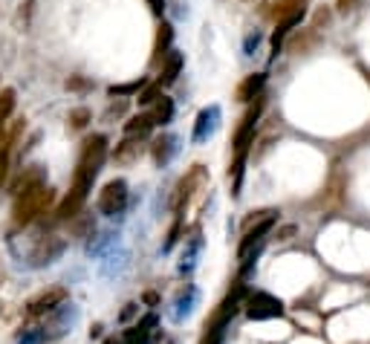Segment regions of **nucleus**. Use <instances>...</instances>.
Instances as JSON below:
<instances>
[{"mask_svg":"<svg viewBox=\"0 0 370 344\" xmlns=\"http://www.w3.org/2000/svg\"><path fill=\"white\" fill-rule=\"evenodd\" d=\"M75 324H78V307H75V304H61L56 313L46 316V324H43L46 341H53V338H61V335L73 333Z\"/></svg>","mask_w":370,"mask_h":344,"instance_id":"9","label":"nucleus"},{"mask_svg":"<svg viewBox=\"0 0 370 344\" xmlns=\"http://www.w3.org/2000/svg\"><path fill=\"white\" fill-rule=\"evenodd\" d=\"M162 99V87L159 84H145L142 93H139V104H157Z\"/></svg>","mask_w":370,"mask_h":344,"instance_id":"28","label":"nucleus"},{"mask_svg":"<svg viewBox=\"0 0 370 344\" xmlns=\"http://www.w3.org/2000/svg\"><path fill=\"white\" fill-rule=\"evenodd\" d=\"M321 44V35H318V29H301L298 35H292L290 38V53H295V55H304V53H310V50H315Z\"/></svg>","mask_w":370,"mask_h":344,"instance_id":"19","label":"nucleus"},{"mask_svg":"<svg viewBox=\"0 0 370 344\" xmlns=\"http://www.w3.org/2000/svg\"><path fill=\"white\" fill-rule=\"evenodd\" d=\"M148 6H151V12H154L157 18L165 15V0H148Z\"/></svg>","mask_w":370,"mask_h":344,"instance_id":"32","label":"nucleus"},{"mask_svg":"<svg viewBox=\"0 0 370 344\" xmlns=\"http://www.w3.org/2000/svg\"><path fill=\"white\" fill-rule=\"evenodd\" d=\"M99 335H102V324H96V327L90 330V338H99Z\"/></svg>","mask_w":370,"mask_h":344,"instance_id":"36","label":"nucleus"},{"mask_svg":"<svg viewBox=\"0 0 370 344\" xmlns=\"http://www.w3.org/2000/svg\"><path fill=\"white\" fill-rule=\"evenodd\" d=\"M15 104H18V93L12 90V87H4L0 90V139L6 136V131H9V119H12V113H15Z\"/></svg>","mask_w":370,"mask_h":344,"instance_id":"20","label":"nucleus"},{"mask_svg":"<svg viewBox=\"0 0 370 344\" xmlns=\"http://www.w3.org/2000/svg\"><path fill=\"white\" fill-rule=\"evenodd\" d=\"M243 313H246L249 321H269V318H281L287 310H284V301L278 295L255 289V292H246Z\"/></svg>","mask_w":370,"mask_h":344,"instance_id":"5","label":"nucleus"},{"mask_svg":"<svg viewBox=\"0 0 370 344\" xmlns=\"http://www.w3.org/2000/svg\"><path fill=\"white\" fill-rule=\"evenodd\" d=\"M258 44H260V35H258V32H255V35H249V38H246V47H243V50H246V55H252V50H255Z\"/></svg>","mask_w":370,"mask_h":344,"instance_id":"33","label":"nucleus"},{"mask_svg":"<svg viewBox=\"0 0 370 344\" xmlns=\"http://www.w3.org/2000/svg\"><path fill=\"white\" fill-rule=\"evenodd\" d=\"M67 87H70V90H84V87H87V81H84V78H70V81H67Z\"/></svg>","mask_w":370,"mask_h":344,"instance_id":"34","label":"nucleus"},{"mask_svg":"<svg viewBox=\"0 0 370 344\" xmlns=\"http://www.w3.org/2000/svg\"><path fill=\"white\" fill-rule=\"evenodd\" d=\"M171 44H174V26L168 23V21H162L159 26H157V41H154V55H151V67H162L165 64V58L174 53L171 50Z\"/></svg>","mask_w":370,"mask_h":344,"instance_id":"15","label":"nucleus"},{"mask_svg":"<svg viewBox=\"0 0 370 344\" xmlns=\"http://www.w3.org/2000/svg\"><path fill=\"white\" fill-rule=\"evenodd\" d=\"M246 284L243 281H238L235 284V289H231L220 304H217V310L211 313V318L206 321V333H203V338H200V344H226V335H228V327H231V321H235V316L243 310V301H246Z\"/></svg>","mask_w":370,"mask_h":344,"instance_id":"3","label":"nucleus"},{"mask_svg":"<svg viewBox=\"0 0 370 344\" xmlns=\"http://www.w3.org/2000/svg\"><path fill=\"white\" fill-rule=\"evenodd\" d=\"M307 15V0H278V6L269 12L275 23H301Z\"/></svg>","mask_w":370,"mask_h":344,"instance_id":"14","label":"nucleus"},{"mask_svg":"<svg viewBox=\"0 0 370 344\" xmlns=\"http://www.w3.org/2000/svg\"><path fill=\"white\" fill-rule=\"evenodd\" d=\"M142 301H145V304H151V307H157V304H159V295H157V292H145Z\"/></svg>","mask_w":370,"mask_h":344,"instance_id":"35","label":"nucleus"},{"mask_svg":"<svg viewBox=\"0 0 370 344\" xmlns=\"http://www.w3.org/2000/svg\"><path fill=\"white\" fill-rule=\"evenodd\" d=\"M263 87H266V72H252V75H246V78L238 84L235 96H238V102L252 104L255 99H260V96H263Z\"/></svg>","mask_w":370,"mask_h":344,"instance_id":"17","label":"nucleus"},{"mask_svg":"<svg viewBox=\"0 0 370 344\" xmlns=\"http://www.w3.org/2000/svg\"><path fill=\"white\" fill-rule=\"evenodd\" d=\"M206 183H208L206 168H203V165H191V171L176 183V191H174V203H171V208H174L176 217H182L185 208H189V203L194 200V194H197L200 188H206Z\"/></svg>","mask_w":370,"mask_h":344,"instance_id":"6","label":"nucleus"},{"mask_svg":"<svg viewBox=\"0 0 370 344\" xmlns=\"http://www.w3.org/2000/svg\"><path fill=\"white\" fill-rule=\"evenodd\" d=\"M15 344H46V333H43V327H29L18 335Z\"/></svg>","mask_w":370,"mask_h":344,"instance_id":"26","label":"nucleus"},{"mask_svg":"<svg viewBox=\"0 0 370 344\" xmlns=\"http://www.w3.org/2000/svg\"><path fill=\"white\" fill-rule=\"evenodd\" d=\"M151 131H154L151 113H139V116H133L130 122H125V136H127V139H145Z\"/></svg>","mask_w":370,"mask_h":344,"instance_id":"22","label":"nucleus"},{"mask_svg":"<svg viewBox=\"0 0 370 344\" xmlns=\"http://www.w3.org/2000/svg\"><path fill=\"white\" fill-rule=\"evenodd\" d=\"M92 119V113L87 110V107H75V110H70V127H73V131H81V127H87V122Z\"/></svg>","mask_w":370,"mask_h":344,"instance_id":"27","label":"nucleus"},{"mask_svg":"<svg viewBox=\"0 0 370 344\" xmlns=\"http://www.w3.org/2000/svg\"><path fill=\"white\" fill-rule=\"evenodd\" d=\"M105 159H107V136L105 134H92L81 142V151H78V162H75V171H73V183H70V191L67 197L61 200V205L56 208V220H75L90 191H92V183L102 174L105 168Z\"/></svg>","mask_w":370,"mask_h":344,"instance_id":"1","label":"nucleus"},{"mask_svg":"<svg viewBox=\"0 0 370 344\" xmlns=\"http://www.w3.org/2000/svg\"><path fill=\"white\" fill-rule=\"evenodd\" d=\"M139 156H142V139H125V142L116 145V151H113V159L122 162V165H130V162H136Z\"/></svg>","mask_w":370,"mask_h":344,"instance_id":"23","label":"nucleus"},{"mask_svg":"<svg viewBox=\"0 0 370 344\" xmlns=\"http://www.w3.org/2000/svg\"><path fill=\"white\" fill-rule=\"evenodd\" d=\"M330 18H333V12H330V9H318V12H315V23H312V29L327 26V23H330Z\"/></svg>","mask_w":370,"mask_h":344,"instance_id":"30","label":"nucleus"},{"mask_svg":"<svg viewBox=\"0 0 370 344\" xmlns=\"http://www.w3.org/2000/svg\"><path fill=\"white\" fill-rule=\"evenodd\" d=\"M56 194L50 186H32L21 194H15V205H12V220L15 226H29L35 223L41 214H46V208L53 205Z\"/></svg>","mask_w":370,"mask_h":344,"instance_id":"4","label":"nucleus"},{"mask_svg":"<svg viewBox=\"0 0 370 344\" xmlns=\"http://www.w3.org/2000/svg\"><path fill=\"white\" fill-rule=\"evenodd\" d=\"M200 286L197 284H182L176 292H174V298H171V321L174 324H182V321H189L194 313H197V307H200Z\"/></svg>","mask_w":370,"mask_h":344,"instance_id":"8","label":"nucleus"},{"mask_svg":"<svg viewBox=\"0 0 370 344\" xmlns=\"http://www.w3.org/2000/svg\"><path fill=\"white\" fill-rule=\"evenodd\" d=\"M127 203H130V191H127V183L125 180H110L102 191H99V200H96V208L105 217H122L127 211Z\"/></svg>","mask_w":370,"mask_h":344,"instance_id":"7","label":"nucleus"},{"mask_svg":"<svg viewBox=\"0 0 370 344\" xmlns=\"http://www.w3.org/2000/svg\"><path fill=\"white\" fill-rule=\"evenodd\" d=\"M145 87V78H139V81H130V84H113L110 87V96H133V93H142Z\"/></svg>","mask_w":370,"mask_h":344,"instance_id":"25","label":"nucleus"},{"mask_svg":"<svg viewBox=\"0 0 370 344\" xmlns=\"http://www.w3.org/2000/svg\"><path fill=\"white\" fill-rule=\"evenodd\" d=\"M176 151H179V139L174 134H162L151 142V159H154L157 168H165L176 156Z\"/></svg>","mask_w":370,"mask_h":344,"instance_id":"16","label":"nucleus"},{"mask_svg":"<svg viewBox=\"0 0 370 344\" xmlns=\"http://www.w3.org/2000/svg\"><path fill=\"white\" fill-rule=\"evenodd\" d=\"M133 316H139V304H133V301H130V304H125V310L119 313V321H122V324H127Z\"/></svg>","mask_w":370,"mask_h":344,"instance_id":"31","label":"nucleus"},{"mask_svg":"<svg viewBox=\"0 0 370 344\" xmlns=\"http://www.w3.org/2000/svg\"><path fill=\"white\" fill-rule=\"evenodd\" d=\"M64 249H67V240H64V237H58V235H43V237L38 240L35 252H32V264H35V267L56 264L58 257L64 254Z\"/></svg>","mask_w":370,"mask_h":344,"instance_id":"12","label":"nucleus"},{"mask_svg":"<svg viewBox=\"0 0 370 344\" xmlns=\"http://www.w3.org/2000/svg\"><path fill=\"white\" fill-rule=\"evenodd\" d=\"M105 344H122V338H119V335H110V338H105Z\"/></svg>","mask_w":370,"mask_h":344,"instance_id":"37","label":"nucleus"},{"mask_svg":"<svg viewBox=\"0 0 370 344\" xmlns=\"http://www.w3.org/2000/svg\"><path fill=\"white\" fill-rule=\"evenodd\" d=\"M359 4H361V0H336V12H339V15H347V12L359 9Z\"/></svg>","mask_w":370,"mask_h":344,"instance_id":"29","label":"nucleus"},{"mask_svg":"<svg viewBox=\"0 0 370 344\" xmlns=\"http://www.w3.org/2000/svg\"><path fill=\"white\" fill-rule=\"evenodd\" d=\"M151 119H154V127H157V124H162V127H165V124L174 119V102H171L168 96H162V99L154 104V110H151Z\"/></svg>","mask_w":370,"mask_h":344,"instance_id":"24","label":"nucleus"},{"mask_svg":"<svg viewBox=\"0 0 370 344\" xmlns=\"http://www.w3.org/2000/svg\"><path fill=\"white\" fill-rule=\"evenodd\" d=\"M220 119H223L220 104H208V107H203V110L197 113V119H194V134H191V139H194L197 145L208 142V139L217 134Z\"/></svg>","mask_w":370,"mask_h":344,"instance_id":"11","label":"nucleus"},{"mask_svg":"<svg viewBox=\"0 0 370 344\" xmlns=\"http://www.w3.org/2000/svg\"><path fill=\"white\" fill-rule=\"evenodd\" d=\"M23 131H26V119H18V122L9 127V131H6V136L0 139V186L9 180L12 154H15V145H18V139L23 136Z\"/></svg>","mask_w":370,"mask_h":344,"instance_id":"10","label":"nucleus"},{"mask_svg":"<svg viewBox=\"0 0 370 344\" xmlns=\"http://www.w3.org/2000/svg\"><path fill=\"white\" fill-rule=\"evenodd\" d=\"M179 70H182V53H171L168 58H165V64L159 67V78H157V84L159 87H171V84L179 78Z\"/></svg>","mask_w":370,"mask_h":344,"instance_id":"21","label":"nucleus"},{"mask_svg":"<svg viewBox=\"0 0 370 344\" xmlns=\"http://www.w3.org/2000/svg\"><path fill=\"white\" fill-rule=\"evenodd\" d=\"M200 252H203V237H200V235H194V237L185 240V249H182V254H179V275H185V278L194 275L197 261H200Z\"/></svg>","mask_w":370,"mask_h":344,"instance_id":"18","label":"nucleus"},{"mask_svg":"<svg viewBox=\"0 0 370 344\" xmlns=\"http://www.w3.org/2000/svg\"><path fill=\"white\" fill-rule=\"evenodd\" d=\"M263 107H266V99H255L252 107L240 116L238 127H235V136H231V165H228V180H231V194L240 197V186H243V171H246V159H249V151L255 145V131H258V122L263 116Z\"/></svg>","mask_w":370,"mask_h":344,"instance_id":"2","label":"nucleus"},{"mask_svg":"<svg viewBox=\"0 0 370 344\" xmlns=\"http://www.w3.org/2000/svg\"><path fill=\"white\" fill-rule=\"evenodd\" d=\"M67 289L64 286H56V289H50V292H43V295H38L35 301H29V307H26V313L32 316V318H38V316H50V313H56L61 304H67Z\"/></svg>","mask_w":370,"mask_h":344,"instance_id":"13","label":"nucleus"}]
</instances>
